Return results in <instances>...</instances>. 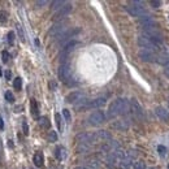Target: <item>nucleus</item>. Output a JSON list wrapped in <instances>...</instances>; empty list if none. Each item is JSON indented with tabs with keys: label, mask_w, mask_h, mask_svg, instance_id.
<instances>
[{
	"label": "nucleus",
	"mask_w": 169,
	"mask_h": 169,
	"mask_svg": "<svg viewBox=\"0 0 169 169\" xmlns=\"http://www.w3.org/2000/svg\"><path fill=\"white\" fill-rule=\"evenodd\" d=\"M164 68H165V69H164V72H165V75H167V77L169 78V64H168L167 66H164Z\"/></svg>",
	"instance_id": "obj_34"
},
{
	"label": "nucleus",
	"mask_w": 169,
	"mask_h": 169,
	"mask_svg": "<svg viewBox=\"0 0 169 169\" xmlns=\"http://www.w3.org/2000/svg\"><path fill=\"white\" fill-rule=\"evenodd\" d=\"M129 111H130V103H129V100L124 98H119L111 103L109 108H108V117L113 119V117L120 116V114H126Z\"/></svg>",
	"instance_id": "obj_1"
},
{
	"label": "nucleus",
	"mask_w": 169,
	"mask_h": 169,
	"mask_svg": "<svg viewBox=\"0 0 169 169\" xmlns=\"http://www.w3.org/2000/svg\"><path fill=\"white\" fill-rule=\"evenodd\" d=\"M5 99H7L8 102H11V103H12V102H14V98H13V95H12L11 91H7V92H5Z\"/></svg>",
	"instance_id": "obj_26"
},
{
	"label": "nucleus",
	"mask_w": 169,
	"mask_h": 169,
	"mask_svg": "<svg viewBox=\"0 0 169 169\" xmlns=\"http://www.w3.org/2000/svg\"><path fill=\"white\" fill-rule=\"evenodd\" d=\"M133 169H146V164L143 161H137L133 165Z\"/></svg>",
	"instance_id": "obj_22"
},
{
	"label": "nucleus",
	"mask_w": 169,
	"mask_h": 169,
	"mask_svg": "<svg viewBox=\"0 0 169 169\" xmlns=\"http://www.w3.org/2000/svg\"><path fill=\"white\" fill-rule=\"evenodd\" d=\"M155 113L160 120H163V121H169V111H167L164 107H158L155 109Z\"/></svg>",
	"instance_id": "obj_16"
},
{
	"label": "nucleus",
	"mask_w": 169,
	"mask_h": 169,
	"mask_svg": "<svg viewBox=\"0 0 169 169\" xmlns=\"http://www.w3.org/2000/svg\"><path fill=\"white\" fill-rule=\"evenodd\" d=\"M124 155H125V152L120 148H117L116 151H113V152H111L107 158V167L113 168V167H116V165H119L120 161H121V159L124 158Z\"/></svg>",
	"instance_id": "obj_4"
},
{
	"label": "nucleus",
	"mask_w": 169,
	"mask_h": 169,
	"mask_svg": "<svg viewBox=\"0 0 169 169\" xmlns=\"http://www.w3.org/2000/svg\"><path fill=\"white\" fill-rule=\"evenodd\" d=\"M55 119H56L57 128H59V129H61V122H60V121H61V119H60V114H59V113H56V114H55Z\"/></svg>",
	"instance_id": "obj_27"
},
{
	"label": "nucleus",
	"mask_w": 169,
	"mask_h": 169,
	"mask_svg": "<svg viewBox=\"0 0 169 169\" xmlns=\"http://www.w3.org/2000/svg\"><path fill=\"white\" fill-rule=\"evenodd\" d=\"M158 152H159L160 156H163V158H164V156H167V147H164V146H161V144H160V146H158Z\"/></svg>",
	"instance_id": "obj_21"
},
{
	"label": "nucleus",
	"mask_w": 169,
	"mask_h": 169,
	"mask_svg": "<svg viewBox=\"0 0 169 169\" xmlns=\"http://www.w3.org/2000/svg\"><path fill=\"white\" fill-rule=\"evenodd\" d=\"M34 163L37 167H42L43 165V155H42V152H37L34 156Z\"/></svg>",
	"instance_id": "obj_18"
},
{
	"label": "nucleus",
	"mask_w": 169,
	"mask_h": 169,
	"mask_svg": "<svg viewBox=\"0 0 169 169\" xmlns=\"http://www.w3.org/2000/svg\"><path fill=\"white\" fill-rule=\"evenodd\" d=\"M21 87H22V80H21L20 77H17L16 81H14V89H16V90H21Z\"/></svg>",
	"instance_id": "obj_23"
},
{
	"label": "nucleus",
	"mask_w": 169,
	"mask_h": 169,
	"mask_svg": "<svg viewBox=\"0 0 169 169\" xmlns=\"http://www.w3.org/2000/svg\"><path fill=\"white\" fill-rule=\"evenodd\" d=\"M138 44H139V47L143 48V50H148V51H152V52L159 48V44L155 43L153 40H151L150 38H147L146 35H139Z\"/></svg>",
	"instance_id": "obj_5"
},
{
	"label": "nucleus",
	"mask_w": 169,
	"mask_h": 169,
	"mask_svg": "<svg viewBox=\"0 0 169 169\" xmlns=\"http://www.w3.org/2000/svg\"><path fill=\"white\" fill-rule=\"evenodd\" d=\"M151 4H152L155 8H158V7H160V5H161V1H151Z\"/></svg>",
	"instance_id": "obj_32"
},
{
	"label": "nucleus",
	"mask_w": 169,
	"mask_h": 169,
	"mask_svg": "<svg viewBox=\"0 0 169 169\" xmlns=\"http://www.w3.org/2000/svg\"><path fill=\"white\" fill-rule=\"evenodd\" d=\"M46 4H47V1H37V3H35L37 7H42V5H46Z\"/></svg>",
	"instance_id": "obj_33"
},
{
	"label": "nucleus",
	"mask_w": 169,
	"mask_h": 169,
	"mask_svg": "<svg viewBox=\"0 0 169 169\" xmlns=\"http://www.w3.org/2000/svg\"><path fill=\"white\" fill-rule=\"evenodd\" d=\"M8 39H9V43H12V40H13V33H9V34H8Z\"/></svg>",
	"instance_id": "obj_36"
},
{
	"label": "nucleus",
	"mask_w": 169,
	"mask_h": 169,
	"mask_svg": "<svg viewBox=\"0 0 169 169\" xmlns=\"http://www.w3.org/2000/svg\"><path fill=\"white\" fill-rule=\"evenodd\" d=\"M105 121V114L102 111H95L90 114L89 117V124L92 126H99Z\"/></svg>",
	"instance_id": "obj_8"
},
{
	"label": "nucleus",
	"mask_w": 169,
	"mask_h": 169,
	"mask_svg": "<svg viewBox=\"0 0 169 169\" xmlns=\"http://www.w3.org/2000/svg\"><path fill=\"white\" fill-rule=\"evenodd\" d=\"M62 113H64V117H65V119L69 121V120H70V113H69V111H68V109H64V111H62Z\"/></svg>",
	"instance_id": "obj_28"
},
{
	"label": "nucleus",
	"mask_w": 169,
	"mask_h": 169,
	"mask_svg": "<svg viewBox=\"0 0 169 169\" xmlns=\"http://www.w3.org/2000/svg\"><path fill=\"white\" fill-rule=\"evenodd\" d=\"M129 103H130V112L133 113V116L135 119H142L143 117V109H142L141 104L135 99H131Z\"/></svg>",
	"instance_id": "obj_9"
},
{
	"label": "nucleus",
	"mask_w": 169,
	"mask_h": 169,
	"mask_svg": "<svg viewBox=\"0 0 169 169\" xmlns=\"http://www.w3.org/2000/svg\"><path fill=\"white\" fill-rule=\"evenodd\" d=\"M59 77H60V80H62V81H66L70 77V65H69V62H64V64L60 65Z\"/></svg>",
	"instance_id": "obj_13"
},
{
	"label": "nucleus",
	"mask_w": 169,
	"mask_h": 169,
	"mask_svg": "<svg viewBox=\"0 0 169 169\" xmlns=\"http://www.w3.org/2000/svg\"><path fill=\"white\" fill-rule=\"evenodd\" d=\"M48 139H50L51 142H56V141H57V134H56V131H50V133H48Z\"/></svg>",
	"instance_id": "obj_24"
},
{
	"label": "nucleus",
	"mask_w": 169,
	"mask_h": 169,
	"mask_svg": "<svg viewBox=\"0 0 169 169\" xmlns=\"http://www.w3.org/2000/svg\"><path fill=\"white\" fill-rule=\"evenodd\" d=\"M65 4H66V3H65V1H61V0H57V1H53V3H52V9L57 12L59 9H61V8L64 7Z\"/></svg>",
	"instance_id": "obj_19"
},
{
	"label": "nucleus",
	"mask_w": 169,
	"mask_h": 169,
	"mask_svg": "<svg viewBox=\"0 0 169 169\" xmlns=\"http://www.w3.org/2000/svg\"><path fill=\"white\" fill-rule=\"evenodd\" d=\"M4 129V122H3V117L0 116V130H3Z\"/></svg>",
	"instance_id": "obj_35"
},
{
	"label": "nucleus",
	"mask_w": 169,
	"mask_h": 169,
	"mask_svg": "<svg viewBox=\"0 0 169 169\" xmlns=\"http://www.w3.org/2000/svg\"><path fill=\"white\" fill-rule=\"evenodd\" d=\"M5 75H7V78H8V80H9V78H11V73H9V72H5Z\"/></svg>",
	"instance_id": "obj_37"
},
{
	"label": "nucleus",
	"mask_w": 169,
	"mask_h": 169,
	"mask_svg": "<svg viewBox=\"0 0 169 169\" xmlns=\"http://www.w3.org/2000/svg\"><path fill=\"white\" fill-rule=\"evenodd\" d=\"M114 129H120V130H125L129 128V120H121V121H117L113 124Z\"/></svg>",
	"instance_id": "obj_17"
},
{
	"label": "nucleus",
	"mask_w": 169,
	"mask_h": 169,
	"mask_svg": "<svg viewBox=\"0 0 169 169\" xmlns=\"http://www.w3.org/2000/svg\"><path fill=\"white\" fill-rule=\"evenodd\" d=\"M31 112L34 116H37L38 114V105L35 103V100H31Z\"/></svg>",
	"instance_id": "obj_25"
},
{
	"label": "nucleus",
	"mask_w": 169,
	"mask_h": 169,
	"mask_svg": "<svg viewBox=\"0 0 169 169\" xmlns=\"http://www.w3.org/2000/svg\"><path fill=\"white\" fill-rule=\"evenodd\" d=\"M143 33L147 38H150L151 40H153L155 43L160 44L163 42V34L159 31L158 28L155 26H148V28H143Z\"/></svg>",
	"instance_id": "obj_3"
},
{
	"label": "nucleus",
	"mask_w": 169,
	"mask_h": 169,
	"mask_svg": "<svg viewBox=\"0 0 169 169\" xmlns=\"http://www.w3.org/2000/svg\"><path fill=\"white\" fill-rule=\"evenodd\" d=\"M74 169H94V168L89 167V165H81V167H75Z\"/></svg>",
	"instance_id": "obj_31"
},
{
	"label": "nucleus",
	"mask_w": 169,
	"mask_h": 169,
	"mask_svg": "<svg viewBox=\"0 0 169 169\" xmlns=\"http://www.w3.org/2000/svg\"><path fill=\"white\" fill-rule=\"evenodd\" d=\"M72 9H73V5L70 4V3H66V4L64 5V7L61 8V9H59L55 13V16H53V18H55L56 21L57 20H61V18H64L65 16H68L69 13L72 12Z\"/></svg>",
	"instance_id": "obj_11"
},
{
	"label": "nucleus",
	"mask_w": 169,
	"mask_h": 169,
	"mask_svg": "<svg viewBox=\"0 0 169 169\" xmlns=\"http://www.w3.org/2000/svg\"><path fill=\"white\" fill-rule=\"evenodd\" d=\"M168 104H169V98H168Z\"/></svg>",
	"instance_id": "obj_38"
},
{
	"label": "nucleus",
	"mask_w": 169,
	"mask_h": 169,
	"mask_svg": "<svg viewBox=\"0 0 169 169\" xmlns=\"http://www.w3.org/2000/svg\"><path fill=\"white\" fill-rule=\"evenodd\" d=\"M60 151H61V147H59V148H56V158L57 159H61V153H60Z\"/></svg>",
	"instance_id": "obj_30"
},
{
	"label": "nucleus",
	"mask_w": 169,
	"mask_h": 169,
	"mask_svg": "<svg viewBox=\"0 0 169 169\" xmlns=\"http://www.w3.org/2000/svg\"><path fill=\"white\" fill-rule=\"evenodd\" d=\"M66 25L64 22H57V23H55V25L51 28V30H50V34L52 35V37H55V38H57L59 35H61L62 33H65L66 31Z\"/></svg>",
	"instance_id": "obj_12"
},
{
	"label": "nucleus",
	"mask_w": 169,
	"mask_h": 169,
	"mask_svg": "<svg viewBox=\"0 0 169 169\" xmlns=\"http://www.w3.org/2000/svg\"><path fill=\"white\" fill-rule=\"evenodd\" d=\"M138 55H139L142 61H146V62H153V61H156V57H158V56L155 55V53L152 52V51L143 50V48H141V50H139Z\"/></svg>",
	"instance_id": "obj_10"
},
{
	"label": "nucleus",
	"mask_w": 169,
	"mask_h": 169,
	"mask_svg": "<svg viewBox=\"0 0 169 169\" xmlns=\"http://www.w3.org/2000/svg\"><path fill=\"white\" fill-rule=\"evenodd\" d=\"M78 33H80V29L66 30L65 33H62L61 35H59V37L56 38V40H57V43H59V44H62V46H65V44L69 43V42L72 40V38H73L74 35H77Z\"/></svg>",
	"instance_id": "obj_6"
},
{
	"label": "nucleus",
	"mask_w": 169,
	"mask_h": 169,
	"mask_svg": "<svg viewBox=\"0 0 169 169\" xmlns=\"http://www.w3.org/2000/svg\"><path fill=\"white\" fill-rule=\"evenodd\" d=\"M139 23L142 28H148V26H155V21L148 14H144V16L139 17Z\"/></svg>",
	"instance_id": "obj_15"
},
{
	"label": "nucleus",
	"mask_w": 169,
	"mask_h": 169,
	"mask_svg": "<svg viewBox=\"0 0 169 169\" xmlns=\"http://www.w3.org/2000/svg\"><path fill=\"white\" fill-rule=\"evenodd\" d=\"M135 158H137V152H135V151H128V152H125V155H124V158L121 159V161H120V164H119L120 168L128 169L133 164Z\"/></svg>",
	"instance_id": "obj_7"
},
{
	"label": "nucleus",
	"mask_w": 169,
	"mask_h": 169,
	"mask_svg": "<svg viewBox=\"0 0 169 169\" xmlns=\"http://www.w3.org/2000/svg\"><path fill=\"white\" fill-rule=\"evenodd\" d=\"M39 125L43 126V128H48V126H50V122H48L47 117H40V119H39Z\"/></svg>",
	"instance_id": "obj_20"
},
{
	"label": "nucleus",
	"mask_w": 169,
	"mask_h": 169,
	"mask_svg": "<svg viewBox=\"0 0 169 169\" xmlns=\"http://www.w3.org/2000/svg\"><path fill=\"white\" fill-rule=\"evenodd\" d=\"M105 103H107V99L105 98H96L91 102H87L86 105L83 107V109H86V108H100V107H103Z\"/></svg>",
	"instance_id": "obj_14"
},
{
	"label": "nucleus",
	"mask_w": 169,
	"mask_h": 169,
	"mask_svg": "<svg viewBox=\"0 0 169 169\" xmlns=\"http://www.w3.org/2000/svg\"><path fill=\"white\" fill-rule=\"evenodd\" d=\"M126 11H128L129 14H131L133 17H138V18L146 14V9H144L142 1H133L130 5L126 7Z\"/></svg>",
	"instance_id": "obj_2"
},
{
	"label": "nucleus",
	"mask_w": 169,
	"mask_h": 169,
	"mask_svg": "<svg viewBox=\"0 0 169 169\" xmlns=\"http://www.w3.org/2000/svg\"><path fill=\"white\" fill-rule=\"evenodd\" d=\"M1 55H3V61H4V62H7V61H8V53L5 52V51H3V53H1Z\"/></svg>",
	"instance_id": "obj_29"
}]
</instances>
